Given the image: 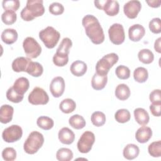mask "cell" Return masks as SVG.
<instances>
[{
  "label": "cell",
  "instance_id": "39",
  "mask_svg": "<svg viewBox=\"0 0 161 161\" xmlns=\"http://www.w3.org/2000/svg\"><path fill=\"white\" fill-rule=\"evenodd\" d=\"M115 74L120 79H127L130 76V70L128 67L121 65L116 68Z\"/></svg>",
  "mask_w": 161,
  "mask_h": 161
},
{
  "label": "cell",
  "instance_id": "13",
  "mask_svg": "<svg viewBox=\"0 0 161 161\" xmlns=\"http://www.w3.org/2000/svg\"><path fill=\"white\" fill-rule=\"evenodd\" d=\"M142 8L141 3L139 1L132 0L127 2L123 6L125 14L130 19L135 18Z\"/></svg>",
  "mask_w": 161,
  "mask_h": 161
},
{
  "label": "cell",
  "instance_id": "3",
  "mask_svg": "<svg viewBox=\"0 0 161 161\" xmlns=\"http://www.w3.org/2000/svg\"><path fill=\"white\" fill-rule=\"evenodd\" d=\"M72 45V42L69 38H63L53 57V62L56 66L64 67L68 63L69 50Z\"/></svg>",
  "mask_w": 161,
  "mask_h": 161
},
{
  "label": "cell",
  "instance_id": "32",
  "mask_svg": "<svg viewBox=\"0 0 161 161\" xmlns=\"http://www.w3.org/2000/svg\"><path fill=\"white\" fill-rule=\"evenodd\" d=\"M133 77L136 82L139 83H143L146 82V80L148 79V71L144 67H138L136 69H135L133 72Z\"/></svg>",
  "mask_w": 161,
  "mask_h": 161
},
{
  "label": "cell",
  "instance_id": "22",
  "mask_svg": "<svg viewBox=\"0 0 161 161\" xmlns=\"http://www.w3.org/2000/svg\"><path fill=\"white\" fill-rule=\"evenodd\" d=\"M106 14L109 16H116L119 10V5L118 1L113 0H106L103 9Z\"/></svg>",
  "mask_w": 161,
  "mask_h": 161
},
{
  "label": "cell",
  "instance_id": "45",
  "mask_svg": "<svg viewBox=\"0 0 161 161\" xmlns=\"http://www.w3.org/2000/svg\"><path fill=\"white\" fill-rule=\"evenodd\" d=\"M150 110L154 116H160L161 113V103H152Z\"/></svg>",
  "mask_w": 161,
  "mask_h": 161
},
{
  "label": "cell",
  "instance_id": "15",
  "mask_svg": "<svg viewBox=\"0 0 161 161\" xmlns=\"http://www.w3.org/2000/svg\"><path fill=\"white\" fill-rule=\"evenodd\" d=\"M31 61V60L30 58L19 57L13 61L11 65L12 69L16 72H26L27 68Z\"/></svg>",
  "mask_w": 161,
  "mask_h": 161
},
{
  "label": "cell",
  "instance_id": "29",
  "mask_svg": "<svg viewBox=\"0 0 161 161\" xmlns=\"http://www.w3.org/2000/svg\"><path fill=\"white\" fill-rule=\"evenodd\" d=\"M69 125L74 129L80 130L86 126V121L84 118L79 114L72 115L69 119Z\"/></svg>",
  "mask_w": 161,
  "mask_h": 161
},
{
  "label": "cell",
  "instance_id": "41",
  "mask_svg": "<svg viewBox=\"0 0 161 161\" xmlns=\"http://www.w3.org/2000/svg\"><path fill=\"white\" fill-rule=\"evenodd\" d=\"M2 157L6 161H13L16 158V152L12 147H6L2 152Z\"/></svg>",
  "mask_w": 161,
  "mask_h": 161
},
{
  "label": "cell",
  "instance_id": "6",
  "mask_svg": "<svg viewBox=\"0 0 161 161\" xmlns=\"http://www.w3.org/2000/svg\"><path fill=\"white\" fill-rule=\"evenodd\" d=\"M118 55L115 53H111L104 55L96 64V73L101 75H107L109 69L118 62Z\"/></svg>",
  "mask_w": 161,
  "mask_h": 161
},
{
  "label": "cell",
  "instance_id": "24",
  "mask_svg": "<svg viewBox=\"0 0 161 161\" xmlns=\"http://www.w3.org/2000/svg\"><path fill=\"white\" fill-rule=\"evenodd\" d=\"M139 153L140 149L138 147L133 143L126 145L123 151V157L127 160H133L136 158Z\"/></svg>",
  "mask_w": 161,
  "mask_h": 161
},
{
  "label": "cell",
  "instance_id": "34",
  "mask_svg": "<svg viewBox=\"0 0 161 161\" xmlns=\"http://www.w3.org/2000/svg\"><path fill=\"white\" fill-rule=\"evenodd\" d=\"M114 118L117 122L120 123H125L130 121L131 118V114L128 109H120L115 113Z\"/></svg>",
  "mask_w": 161,
  "mask_h": 161
},
{
  "label": "cell",
  "instance_id": "33",
  "mask_svg": "<svg viewBox=\"0 0 161 161\" xmlns=\"http://www.w3.org/2000/svg\"><path fill=\"white\" fill-rule=\"evenodd\" d=\"M56 158L59 161H70L73 158V153L69 148H61L57 152Z\"/></svg>",
  "mask_w": 161,
  "mask_h": 161
},
{
  "label": "cell",
  "instance_id": "46",
  "mask_svg": "<svg viewBox=\"0 0 161 161\" xmlns=\"http://www.w3.org/2000/svg\"><path fill=\"white\" fill-rule=\"evenodd\" d=\"M146 3L149 6L152 8H158L160 6V0H153V1H146Z\"/></svg>",
  "mask_w": 161,
  "mask_h": 161
},
{
  "label": "cell",
  "instance_id": "5",
  "mask_svg": "<svg viewBox=\"0 0 161 161\" xmlns=\"http://www.w3.org/2000/svg\"><path fill=\"white\" fill-rule=\"evenodd\" d=\"M60 37V33L52 26H47L39 32V38L48 48H53Z\"/></svg>",
  "mask_w": 161,
  "mask_h": 161
},
{
  "label": "cell",
  "instance_id": "8",
  "mask_svg": "<svg viewBox=\"0 0 161 161\" xmlns=\"http://www.w3.org/2000/svg\"><path fill=\"white\" fill-rule=\"evenodd\" d=\"M95 142L94 134L90 131H86L80 136L77 146L78 150L82 153H87L91 151Z\"/></svg>",
  "mask_w": 161,
  "mask_h": 161
},
{
  "label": "cell",
  "instance_id": "31",
  "mask_svg": "<svg viewBox=\"0 0 161 161\" xmlns=\"http://www.w3.org/2000/svg\"><path fill=\"white\" fill-rule=\"evenodd\" d=\"M36 124L39 128L44 130H49L53 128L54 122L53 120L50 117L42 116L38 118Z\"/></svg>",
  "mask_w": 161,
  "mask_h": 161
},
{
  "label": "cell",
  "instance_id": "2",
  "mask_svg": "<svg viewBox=\"0 0 161 161\" xmlns=\"http://www.w3.org/2000/svg\"><path fill=\"white\" fill-rule=\"evenodd\" d=\"M45 13V8L42 0H28L26 6L20 13L21 18L26 21H32L36 17L42 16Z\"/></svg>",
  "mask_w": 161,
  "mask_h": 161
},
{
  "label": "cell",
  "instance_id": "37",
  "mask_svg": "<svg viewBox=\"0 0 161 161\" xmlns=\"http://www.w3.org/2000/svg\"><path fill=\"white\" fill-rule=\"evenodd\" d=\"M148 151L153 157H160L161 156V141L153 142L148 145Z\"/></svg>",
  "mask_w": 161,
  "mask_h": 161
},
{
  "label": "cell",
  "instance_id": "40",
  "mask_svg": "<svg viewBox=\"0 0 161 161\" xmlns=\"http://www.w3.org/2000/svg\"><path fill=\"white\" fill-rule=\"evenodd\" d=\"M19 1L18 0H9L3 1L2 3V6L5 11H16L19 8Z\"/></svg>",
  "mask_w": 161,
  "mask_h": 161
},
{
  "label": "cell",
  "instance_id": "11",
  "mask_svg": "<svg viewBox=\"0 0 161 161\" xmlns=\"http://www.w3.org/2000/svg\"><path fill=\"white\" fill-rule=\"evenodd\" d=\"M110 41L114 45L123 43L125 39V34L122 25L119 23L113 24L108 30Z\"/></svg>",
  "mask_w": 161,
  "mask_h": 161
},
{
  "label": "cell",
  "instance_id": "36",
  "mask_svg": "<svg viewBox=\"0 0 161 161\" xmlns=\"http://www.w3.org/2000/svg\"><path fill=\"white\" fill-rule=\"evenodd\" d=\"M17 19V14L13 11H5L1 15L2 21L7 25H11L15 23Z\"/></svg>",
  "mask_w": 161,
  "mask_h": 161
},
{
  "label": "cell",
  "instance_id": "38",
  "mask_svg": "<svg viewBox=\"0 0 161 161\" xmlns=\"http://www.w3.org/2000/svg\"><path fill=\"white\" fill-rule=\"evenodd\" d=\"M6 97L7 99L14 103H18L22 101L23 99L24 96L18 94L13 87L9 88L6 92Z\"/></svg>",
  "mask_w": 161,
  "mask_h": 161
},
{
  "label": "cell",
  "instance_id": "28",
  "mask_svg": "<svg viewBox=\"0 0 161 161\" xmlns=\"http://www.w3.org/2000/svg\"><path fill=\"white\" fill-rule=\"evenodd\" d=\"M76 108L75 102L70 98H67L62 100L59 105V108L65 114H69L73 112Z\"/></svg>",
  "mask_w": 161,
  "mask_h": 161
},
{
  "label": "cell",
  "instance_id": "25",
  "mask_svg": "<svg viewBox=\"0 0 161 161\" xmlns=\"http://www.w3.org/2000/svg\"><path fill=\"white\" fill-rule=\"evenodd\" d=\"M134 117L136 121L140 125H147L150 120L148 113L142 108H138L134 110Z\"/></svg>",
  "mask_w": 161,
  "mask_h": 161
},
{
  "label": "cell",
  "instance_id": "23",
  "mask_svg": "<svg viewBox=\"0 0 161 161\" xmlns=\"http://www.w3.org/2000/svg\"><path fill=\"white\" fill-rule=\"evenodd\" d=\"M107 82V75H101L96 72L92 77L91 86L95 90H101L104 88Z\"/></svg>",
  "mask_w": 161,
  "mask_h": 161
},
{
  "label": "cell",
  "instance_id": "10",
  "mask_svg": "<svg viewBox=\"0 0 161 161\" xmlns=\"http://www.w3.org/2000/svg\"><path fill=\"white\" fill-rule=\"evenodd\" d=\"M22 135L23 130L21 127L17 125H12L3 130L2 138L7 143H13L19 140Z\"/></svg>",
  "mask_w": 161,
  "mask_h": 161
},
{
  "label": "cell",
  "instance_id": "12",
  "mask_svg": "<svg viewBox=\"0 0 161 161\" xmlns=\"http://www.w3.org/2000/svg\"><path fill=\"white\" fill-rule=\"evenodd\" d=\"M50 91L53 97H60L65 91V81L63 77L60 76L54 77L50 82Z\"/></svg>",
  "mask_w": 161,
  "mask_h": 161
},
{
  "label": "cell",
  "instance_id": "44",
  "mask_svg": "<svg viewBox=\"0 0 161 161\" xmlns=\"http://www.w3.org/2000/svg\"><path fill=\"white\" fill-rule=\"evenodd\" d=\"M152 103H161V91L160 89H155L152 91L149 96Z\"/></svg>",
  "mask_w": 161,
  "mask_h": 161
},
{
  "label": "cell",
  "instance_id": "21",
  "mask_svg": "<svg viewBox=\"0 0 161 161\" xmlns=\"http://www.w3.org/2000/svg\"><path fill=\"white\" fill-rule=\"evenodd\" d=\"M18 33L13 28L5 29L1 33L2 41L8 45L14 43L18 39Z\"/></svg>",
  "mask_w": 161,
  "mask_h": 161
},
{
  "label": "cell",
  "instance_id": "1",
  "mask_svg": "<svg viewBox=\"0 0 161 161\" xmlns=\"http://www.w3.org/2000/svg\"><path fill=\"white\" fill-rule=\"evenodd\" d=\"M86 35L96 45L102 43L104 40V34L98 19L92 14L86 15L82 20Z\"/></svg>",
  "mask_w": 161,
  "mask_h": 161
},
{
  "label": "cell",
  "instance_id": "4",
  "mask_svg": "<svg viewBox=\"0 0 161 161\" xmlns=\"http://www.w3.org/2000/svg\"><path fill=\"white\" fill-rule=\"evenodd\" d=\"M44 143L43 135L36 131L30 133L23 145V149L28 154H34L42 147Z\"/></svg>",
  "mask_w": 161,
  "mask_h": 161
},
{
  "label": "cell",
  "instance_id": "30",
  "mask_svg": "<svg viewBox=\"0 0 161 161\" xmlns=\"http://www.w3.org/2000/svg\"><path fill=\"white\" fill-rule=\"evenodd\" d=\"M138 57L140 62L145 64H149L153 61L154 55L149 49L144 48L139 51Z\"/></svg>",
  "mask_w": 161,
  "mask_h": 161
},
{
  "label": "cell",
  "instance_id": "47",
  "mask_svg": "<svg viewBox=\"0 0 161 161\" xmlns=\"http://www.w3.org/2000/svg\"><path fill=\"white\" fill-rule=\"evenodd\" d=\"M160 42H161V38L159 37L158 39H157L154 43V48L156 52L160 53H161V47H160Z\"/></svg>",
  "mask_w": 161,
  "mask_h": 161
},
{
  "label": "cell",
  "instance_id": "7",
  "mask_svg": "<svg viewBox=\"0 0 161 161\" xmlns=\"http://www.w3.org/2000/svg\"><path fill=\"white\" fill-rule=\"evenodd\" d=\"M23 47L28 58H35L42 52V47L33 37H26L23 42Z\"/></svg>",
  "mask_w": 161,
  "mask_h": 161
},
{
  "label": "cell",
  "instance_id": "20",
  "mask_svg": "<svg viewBox=\"0 0 161 161\" xmlns=\"http://www.w3.org/2000/svg\"><path fill=\"white\" fill-rule=\"evenodd\" d=\"M30 87V82L27 78L24 77H21L17 79L14 84L13 87L14 89L19 94L24 96V94L28 91Z\"/></svg>",
  "mask_w": 161,
  "mask_h": 161
},
{
  "label": "cell",
  "instance_id": "9",
  "mask_svg": "<svg viewBox=\"0 0 161 161\" xmlns=\"http://www.w3.org/2000/svg\"><path fill=\"white\" fill-rule=\"evenodd\" d=\"M28 102L33 105H44L48 103L49 97L46 91L40 87H35L28 95Z\"/></svg>",
  "mask_w": 161,
  "mask_h": 161
},
{
  "label": "cell",
  "instance_id": "19",
  "mask_svg": "<svg viewBox=\"0 0 161 161\" xmlns=\"http://www.w3.org/2000/svg\"><path fill=\"white\" fill-rule=\"evenodd\" d=\"M87 67L86 64L81 60H75L70 65V70L71 73L77 77L84 75L87 71Z\"/></svg>",
  "mask_w": 161,
  "mask_h": 161
},
{
  "label": "cell",
  "instance_id": "14",
  "mask_svg": "<svg viewBox=\"0 0 161 161\" xmlns=\"http://www.w3.org/2000/svg\"><path fill=\"white\" fill-rule=\"evenodd\" d=\"M145 34V28L140 25L135 24L131 26L128 29V36L130 40L133 42L140 41Z\"/></svg>",
  "mask_w": 161,
  "mask_h": 161
},
{
  "label": "cell",
  "instance_id": "18",
  "mask_svg": "<svg viewBox=\"0 0 161 161\" xmlns=\"http://www.w3.org/2000/svg\"><path fill=\"white\" fill-rule=\"evenodd\" d=\"M14 113V108L9 104H4L0 108V121L6 124L9 123L12 119Z\"/></svg>",
  "mask_w": 161,
  "mask_h": 161
},
{
  "label": "cell",
  "instance_id": "26",
  "mask_svg": "<svg viewBox=\"0 0 161 161\" xmlns=\"http://www.w3.org/2000/svg\"><path fill=\"white\" fill-rule=\"evenodd\" d=\"M115 96L121 101H125L128 99L130 96V89L129 87L125 84L118 85L115 89Z\"/></svg>",
  "mask_w": 161,
  "mask_h": 161
},
{
  "label": "cell",
  "instance_id": "27",
  "mask_svg": "<svg viewBox=\"0 0 161 161\" xmlns=\"http://www.w3.org/2000/svg\"><path fill=\"white\" fill-rule=\"evenodd\" d=\"M43 72V68L42 65L36 62H33L32 60L30 62L29 65L27 68L26 72L30 75L35 77H40Z\"/></svg>",
  "mask_w": 161,
  "mask_h": 161
},
{
  "label": "cell",
  "instance_id": "42",
  "mask_svg": "<svg viewBox=\"0 0 161 161\" xmlns=\"http://www.w3.org/2000/svg\"><path fill=\"white\" fill-rule=\"evenodd\" d=\"M150 30L155 34L161 32V20L159 18H154L149 22Z\"/></svg>",
  "mask_w": 161,
  "mask_h": 161
},
{
  "label": "cell",
  "instance_id": "48",
  "mask_svg": "<svg viewBox=\"0 0 161 161\" xmlns=\"http://www.w3.org/2000/svg\"><path fill=\"white\" fill-rule=\"evenodd\" d=\"M106 3V0H104V1H94V4H95V6L99 9H103V7H104V5Z\"/></svg>",
  "mask_w": 161,
  "mask_h": 161
},
{
  "label": "cell",
  "instance_id": "16",
  "mask_svg": "<svg viewBox=\"0 0 161 161\" xmlns=\"http://www.w3.org/2000/svg\"><path fill=\"white\" fill-rule=\"evenodd\" d=\"M58 138L60 142L63 144L70 145L75 140V134L69 128L64 127L59 130Z\"/></svg>",
  "mask_w": 161,
  "mask_h": 161
},
{
  "label": "cell",
  "instance_id": "17",
  "mask_svg": "<svg viewBox=\"0 0 161 161\" xmlns=\"http://www.w3.org/2000/svg\"><path fill=\"white\" fill-rule=\"evenodd\" d=\"M152 136V129L146 126L139 128L135 133V138L136 141L140 143L147 142Z\"/></svg>",
  "mask_w": 161,
  "mask_h": 161
},
{
  "label": "cell",
  "instance_id": "35",
  "mask_svg": "<svg viewBox=\"0 0 161 161\" xmlns=\"http://www.w3.org/2000/svg\"><path fill=\"white\" fill-rule=\"evenodd\" d=\"M106 116L101 111H95L91 115V122L92 123L97 126H102L106 123Z\"/></svg>",
  "mask_w": 161,
  "mask_h": 161
},
{
  "label": "cell",
  "instance_id": "43",
  "mask_svg": "<svg viewBox=\"0 0 161 161\" xmlns=\"http://www.w3.org/2000/svg\"><path fill=\"white\" fill-rule=\"evenodd\" d=\"M48 9L51 14L53 15H60L64 13V7L62 4L55 2L49 6Z\"/></svg>",
  "mask_w": 161,
  "mask_h": 161
}]
</instances>
